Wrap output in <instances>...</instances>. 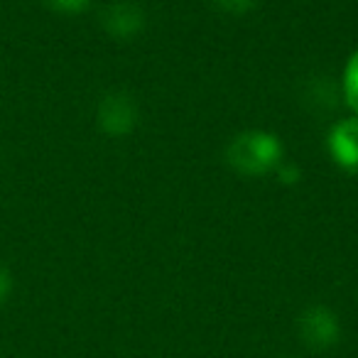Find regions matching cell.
I'll list each match as a JSON object with an SVG mask.
<instances>
[{
    "instance_id": "cell-1",
    "label": "cell",
    "mask_w": 358,
    "mask_h": 358,
    "mask_svg": "<svg viewBox=\"0 0 358 358\" xmlns=\"http://www.w3.org/2000/svg\"><path fill=\"white\" fill-rule=\"evenodd\" d=\"M285 145L268 130H245L226 148V162L243 177H263L282 164Z\"/></svg>"
},
{
    "instance_id": "cell-2",
    "label": "cell",
    "mask_w": 358,
    "mask_h": 358,
    "mask_svg": "<svg viewBox=\"0 0 358 358\" xmlns=\"http://www.w3.org/2000/svg\"><path fill=\"white\" fill-rule=\"evenodd\" d=\"M299 338L312 351H329L341 341V322L327 304H312L297 319Z\"/></svg>"
},
{
    "instance_id": "cell-3",
    "label": "cell",
    "mask_w": 358,
    "mask_h": 358,
    "mask_svg": "<svg viewBox=\"0 0 358 358\" xmlns=\"http://www.w3.org/2000/svg\"><path fill=\"white\" fill-rule=\"evenodd\" d=\"M96 120H99V128L108 138H125L138 125V106L130 99V94L113 91V94H106L101 99Z\"/></svg>"
},
{
    "instance_id": "cell-4",
    "label": "cell",
    "mask_w": 358,
    "mask_h": 358,
    "mask_svg": "<svg viewBox=\"0 0 358 358\" xmlns=\"http://www.w3.org/2000/svg\"><path fill=\"white\" fill-rule=\"evenodd\" d=\"M327 148L334 164L348 174H358V118H343L329 130Z\"/></svg>"
},
{
    "instance_id": "cell-5",
    "label": "cell",
    "mask_w": 358,
    "mask_h": 358,
    "mask_svg": "<svg viewBox=\"0 0 358 358\" xmlns=\"http://www.w3.org/2000/svg\"><path fill=\"white\" fill-rule=\"evenodd\" d=\"M101 25L113 40H133L143 32L145 13L135 3L120 0V3L106 8L103 15H101Z\"/></svg>"
},
{
    "instance_id": "cell-6",
    "label": "cell",
    "mask_w": 358,
    "mask_h": 358,
    "mask_svg": "<svg viewBox=\"0 0 358 358\" xmlns=\"http://www.w3.org/2000/svg\"><path fill=\"white\" fill-rule=\"evenodd\" d=\"M343 96L351 110L358 115V50L351 55L346 69H343Z\"/></svg>"
},
{
    "instance_id": "cell-7",
    "label": "cell",
    "mask_w": 358,
    "mask_h": 358,
    "mask_svg": "<svg viewBox=\"0 0 358 358\" xmlns=\"http://www.w3.org/2000/svg\"><path fill=\"white\" fill-rule=\"evenodd\" d=\"M221 13H229V15H245L250 13L255 6H258V0H211Z\"/></svg>"
},
{
    "instance_id": "cell-8",
    "label": "cell",
    "mask_w": 358,
    "mask_h": 358,
    "mask_svg": "<svg viewBox=\"0 0 358 358\" xmlns=\"http://www.w3.org/2000/svg\"><path fill=\"white\" fill-rule=\"evenodd\" d=\"M47 6L55 13H64V15H76V13H84L91 6V0H45Z\"/></svg>"
},
{
    "instance_id": "cell-9",
    "label": "cell",
    "mask_w": 358,
    "mask_h": 358,
    "mask_svg": "<svg viewBox=\"0 0 358 358\" xmlns=\"http://www.w3.org/2000/svg\"><path fill=\"white\" fill-rule=\"evenodd\" d=\"M275 174H278V179L282 182V185H294V182H299V177H302L299 167L292 162H282L278 169H275Z\"/></svg>"
},
{
    "instance_id": "cell-10",
    "label": "cell",
    "mask_w": 358,
    "mask_h": 358,
    "mask_svg": "<svg viewBox=\"0 0 358 358\" xmlns=\"http://www.w3.org/2000/svg\"><path fill=\"white\" fill-rule=\"evenodd\" d=\"M13 287H15V282H13L10 270H8L6 265H0V304H6L8 299H10Z\"/></svg>"
}]
</instances>
